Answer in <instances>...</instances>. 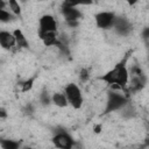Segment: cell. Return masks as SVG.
<instances>
[{"mask_svg": "<svg viewBox=\"0 0 149 149\" xmlns=\"http://www.w3.org/2000/svg\"><path fill=\"white\" fill-rule=\"evenodd\" d=\"M13 19V14L6 9H0V22H9Z\"/></svg>", "mask_w": 149, "mask_h": 149, "instance_id": "9a60e30c", "label": "cell"}, {"mask_svg": "<svg viewBox=\"0 0 149 149\" xmlns=\"http://www.w3.org/2000/svg\"><path fill=\"white\" fill-rule=\"evenodd\" d=\"M52 143L57 149H72L76 144L72 136L66 132H58L52 137Z\"/></svg>", "mask_w": 149, "mask_h": 149, "instance_id": "8992f818", "label": "cell"}, {"mask_svg": "<svg viewBox=\"0 0 149 149\" xmlns=\"http://www.w3.org/2000/svg\"><path fill=\"white\" fill-rule=\"evenodd\" d=\"M13 35H14L15 43H16V47H17V48H23V49L29 48V42H28V40L26 38V36H24V34L22 33V30L15 29V30L13 31Z\"/></svg>", "mask_w": 149, "mask_h": 149, "instance_id": "30bf717a", "label": "cell"}, {"mask_svg": "<svg viewBox=\"0 0 149 149\" xmlns=\"http://www.w3.org/2000/svg\"><path fill=\"white\" fill-rule=\"evenodd\" d=\"M78 5L79 3L71 1H65L62 3V15L66 21V23L71 27H76L78 20L81 17V12L77 9Z\"/></svg>", "mask_w": 149, "mask_h": 149, "instance_id": "7a4b0ae2", "label": "cell"}, {"mask_svg": "<svg viewBox=\"0 0 149 149\" xmlns=\"http://www.w3.org/2000/svg\"><path fill=\"white\" fill-rule=\"evenodd\" d=\"M34 81H35V77H31V78H28L26 80H23L22 83H20L21 85V92H28L33 88L34 86Z\"/></svg>", "mask_w": 149, "mask_h": 149, "instance_id": "5bb4252c", "label": "cell"}, {"mask_svg": "<svg viewBox=\"0 0 149 149\" xmlns=\"http://www.w3.org/2000/svg\"><path fill=\"white\" fill-rule=\"evenodd\" d=\"M56 30H57V22L52 15L45 14V15L41 16V19L38 21V34L56 33Z\"/></svg>", "mask_w": 149, "mask_h": 149, "instance_id": "52a82bcc", "label": "cell"}, {"mask_svg": "<svg viewBox=\"0 0 149 149\" xmlns=\"http://www.w3.org/2000/svg\"><path fill=\"white\" fill-rule=\"evenodd\" d=\"M16 45L13 33L7 30H0V47L6 50H10Z\"/></svg>", "mask_w": 149, "mask_h": 149, "instance_id": "ba28073f", "label": "cell"}, {"mask_svg": "<svg viewBox=\"0 0 149 149\" xmlns=\"http://www.w3.org/2000/svg\"><path fill=\"white\" fill-rule=\"evenodd\" d=\"M7 6L9 7L12 14H14V15H20V14H21V6H20V3H19L17 1H15V0H9V1L7 2Z\"/></svg>", "mask_w": 149, "mask_h": 149, "instance_id": "4fadbf2b", "label": "cell"}, {"mask_svg": "<svg viewBox=\"0 0 149 149\" xmlns=\"http://www.w3.org/2000/svg\"><path fill=\"white\" fill-rule=\"evenodd\" d=\"M51 101L54 102V105H56L57 107H66L69 104H68V100H66V97L63 92H55L52 95H51Z\"/></svg>", "mask_w": 149, "mask_h": 149, "instance_id": "8fae6325", "label": "cell"}, {"mask_svg": "<svg viewBox=\"0 0 149 149\" xmlns=\"http://www.w3.org/2000/svg\"><path fill=\"white\" fill-rule=\"evenodd\" d=\"M64 94L66 97V100H68L69 105H71L74 109L81 108L84 99H83L81 91H80V88L77 84H74V83L68 84L64 88Z\"/></svg>", "mask_w": 149, "mask_h": 149, "instance_id": "3957f363", "label": "cell"}, {"mask_svg": "<svg viewBox=\"0 0 149 149\" xmlns=\"http://www.w3.org/2000/svg\"><path fill=\"white\" fill-rule=\"evenodd\" d=\"M113 28L115 29V31L119 35H128L130 31V23L127 19L121 17V16H116L114 24H113Z\"/></svg>", "mask_w": 149, "mask_h": 149, "instance_id": "9c48e42d", "label": "cell"}, {"mask_svg": "<svg viewBox=\"0 0 149 149\" xmlns=\"http://www.w3.org/2000/svg\"><path fill=\"white\" fill-rule=\"evenodd\" d=\"M127 59H128V56H126L121 62H119L112 70L106 72L104 76H101L100 80L105 81L107 85L118 86L121 90H123L128 85V80H129V72L127 69Z\"/></svg>", "mask_w": 149, "mask_h": 149, "instance_id": "6da1fadb", "label": "cell"}, {"mask_svg": "<svg viewBox=\"0 0 149 149\" xmlns=\"http://www.w3.org/2000/svg\"><path fill=\"white\" fill-rule=\"evenodd\" d=\"M127 102H128V100L123 94H121L120 92L112 91L108 93V97H107L105 113H111V112L118 111V109L125 107L127 105Z\"/></svg>", "mask_w": 149, "mask_h": 149, "instance_id": "277c9868", "label": "cell"}, {"mask_svg": "<svg viewBox=\"0 0 149 149\" xmlns=\"http://www.w3.org/2000/svg\"><path fill=\"white\" fill-rule=\"evenodd\" d=\"M0 147L1 149H20L21 142L10 139H0Z\"/></svg>", "mask_w": 149, "mask_h": 149, "instance_id": "7c38bea8", "label": "cell"}, {"mask_svg": "<svg viewBox=\"0 0 149 149\" xmlns=\"http://www.w3.org/2000/svg\"><path fill=\"white\" fill-rule=\"evenodd\" d=\"M88 77H90L88 70H87L86 68H83V69L80 70V72H79V79H80V81L85 83V81L88 79Z\"/></svg>", "mask_w": 149, "mask_h": 149, "instance_id": "2e32d148", "label": "cell"}, {"mask_svg": "<svg viewBox=\"0 0 149 149\" xmlns=\"http://www.w3.org/2000/svg\"><path fill=\"white\" fill-rule=\"evenodd\" d=\"M7 116V111L2 107H0V119H5Z\"/></svg>", "mask_w": 149, "mask_h": 149, "instance_id": "e0dca14e", "label": "cell"}, {"mask_svg": "<svg viewBox=\"0 0 149 149\" xmlns=\"http://www.w3.org/2000/svg\"><path fill=\"white\" fill-rule=\"evenodd\" d=\"M115 17H116V15L114 12L104 10V12H99L94 15V21H95V24L98 28L109 29V28H113Z\"/></svg>", "mask_w": 149, "mask_h": 149, "instance_id": "5b68a950", "label": "cell"}]
</instances>
